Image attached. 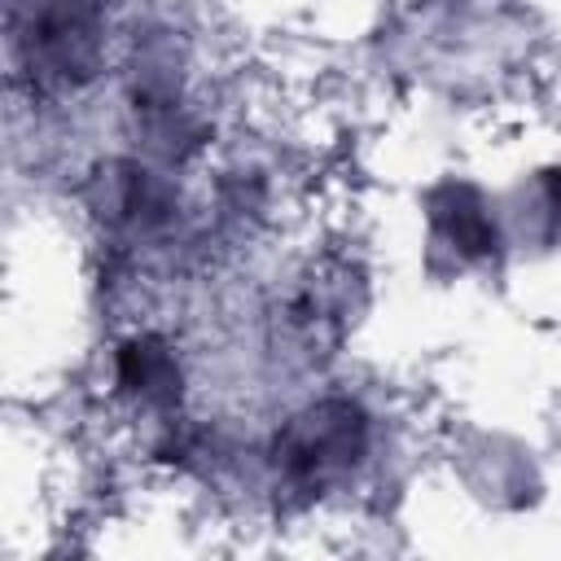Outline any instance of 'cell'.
I'll use <instances>...</instances> for the list:
<instances>
[{
  "instance_id": "obj_1",
  "label": "cell",
  "mask_w": 561,
  "mask_h": 561,
  "mask_svg": "<svg viewBox=\"0 0 561 561\" xmlns=\"http://www.w3.org/2000/svg\"><path fill=\"white\" fill-rule=\"evenodd\" d=\"M9 48L35 92H75L105 61L96 0H9Z\"/></svg>"
},
{
  "instance_id": "obj_2",
  "label": "cell",
  "mask_w": 561,
  "mask_h": 561,
  "mask_svg": "<svg viewBox=\"0 0 561 561\" xmlns=\"http://www.w3.org/2000/svg\"><path fill=\"white\" fill-rule=\"evenodd\" d=\"M368 456V416L355 399H316L294 412L272 438L276 486L311 504L342 486Z\"/></svg>"
},
{
  "instance_id": "obj_3",
  "label": "cell",
  "mask_w": 561,
  "mask_h": 561,
  "mask_svg": "<svg viewBox=\"0 0 561 561\" xmlns=\"http://www.w3.org/2000/svg\"><path fill=\"white\" fill-rule=\"evenodd\" d=\"M355 294L359 280L346 263H311L276 311L280 342L302 351L307 359L333 355V346L346 337L355 320Z\"/></svg>"
},
{
  "instance_id": "obj_4",
  "label": "cell",
  "mask_w": 561,
  "mask_h": 561,
  "mask_svg": "<svg viewBox=\"0 0 561 561\" xmlns=\"http://www.w3.org/2000/svg\"><path fill=\"white\" fill-rule=\"evenodd\" d=\"M430 219L447 250L460 259H482L495 250V224L486 215V202L469 184H443L430 193Z\"/></svg>"
},
{
  "instance_id": "obj_5",
  "label": "cell",
  "mask_w": 561,
  "mask_h": 561,
  "mask_svg": "<svg viewBox=\"0 0 561 561\" xmlns=\"http://www.w3.org/2000/svg\"><path fill=\"white\" fill-rule=\"evenodd\" d=\"M118 386L145 403H175L180 399V368L175 355L167 351V342L158 337H131L118 351Z\"/></svg>"
}]
</instances>
